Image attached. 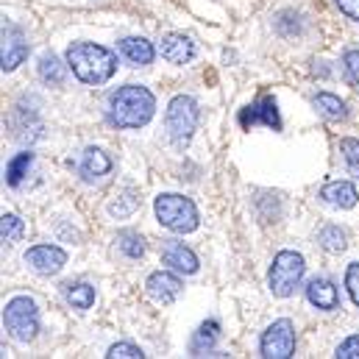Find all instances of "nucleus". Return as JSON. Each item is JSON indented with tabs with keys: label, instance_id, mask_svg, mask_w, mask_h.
Returning a JSON list of instances; mask_svg holds the SVG:
<instances>
[{
	"label": "nucleus",
	"instance_id": "obj_1",
	"mask_svg": "<svg viewBox=\"0 0 359 359\" xmlns=\"http://www.w3.org/2000/svg\"><path fill=\"white\" fill-rule=\"evenodd\" d=\"M156 111V97L148 87L128 84L111 95L109 100V120L117 128H142L151 123Z\"/></svg>",
	"mask_w": 359,
	"mask_h": 359
},
{
	"label": "nucleus",
	"instance_id": "obj_2",
	"mask_svg": "<svg viewBox=\"0 0 359 359\" xmlns=\"http://www.w3.org/2000/svg\"><path fill=\"white\" fill-rule=\"evenodd\" d=\"M67 65L73 76L84 84H106L117 70V56L95 42H73L67 48Z\"/></svg>",
	"mask_w": 359,
	"mask_h": 359
},
{
	"label": "nucleus",
	"instance_id": "obj_3",
	"mask_svg": "<svg viewBox=\"0 0 359 359\" xmlns=\"http://www.w3.org/2000/svg\"><path fill=\"white\" fill-rule=\"evenodd\" d=\"M154 212H156V220L176 234H189L198 229V209L184 195H176V192L159 195L154 203Z\"/></svg>",
	"mask_w": 359,
	"mask_h": 359
},
{
	"label": "nucleus",
	"instance_id": "obj_4",
	"mask_svg": "<svg viewBox=\"0 0 359 359\" xmlns=\"http://www.w3.org/2000/svg\"><path fill=\"white\" fill-rule=\"evenodd\" d=\"M3 323L8 329V334L17 340V343H31L39 332V309L31 298L25 295H17L6 304L3 309Z\"/></svg>",
	"mask_w": 359,
	"mask_h": 359
},
{
	"label": "nucleus",
	"instance_id": "obj_5",
	"mask_svg": "<svg viewBox=\"0 0 359 359\" xmlns=\"http://www.w3.org/2000/svg\"><path fill=\"white\" fill-rule=\"evenodd\" d=\"M304 257L301 254H295V251H278L276 254V259H273V265H270V292L276 295V298H290L292 292H295V287L301 284V278H304Z\"/></svg>",
	"mask_w": 359,
	"mask_h": 359
},
{
	"label": "nucleus",
	"instance_id": "obj_6",
	"mask_svg": "<svg viewBox=\"0 0 359 359\" xmlns=\"http://www.w3.org/2000/svg\"><path fill=\"white\" fill-rule=\"evenodd\" d=\"M198 117H201L198 103H195V97H189V95H176V97L168 103L165 128H168V134H170V140H173L176 145L189 142V137H192L195 128H198Z\"/></svg>",
	"mask_w": 359,
	"mask_h": 359
},
{
	"label": "nucleus",
	"instance_id": "obj_7",
	"mask_svg": "<svg viewBox=\"0 0 359 359\" xmlns=\"http://www.w3.org/2000/svg\"><path fill=\"white\" fill-rule=\"evenodd\" d=\"M262 357L265 359H290L295 354V329L290 320H276L270 323L268 332L262 334Z\"/></svg>",
	"mask_w": 359,
	"mask_h": 359
},
{
	"label": "nucleus",
	"instance_id": "obj_8",
	"mask_svg": "<svg viewBox=\"0 0 359 359\" xmlns=\"http://www.w3.org/2000/svg\"><path fill=\"white\" fill-rule=\"evenodd\" d=\"M240 126L243 128H254V126H268L273 131L281 128V117H278V106L273 95H262L257 103L240 109Z\"/></svg>",
	"mask_w": 359,
	"mask_h": 359
},
{
	"label": "nucleus",
	"instance_id": "obj_9",
	"mask_svg": "<svg viewBox=\"0 0 359 359\" xmlns=\"http://www.w3.org/2000/svg\"><path fill=\"white\" fill-rule=\"evenodd\" d=\"M28 56V42L22 36V31L17 25H3V56H0V65H3V73H11L17 70Z\"/></svg>",
	"mask_w": 359,
	"mask_h": 359
},
{
	"label": "nucleus",
	"instance_id": "obj_10",
	"mask_svg": "<svg viewBox=\"0 0 359 359\" xmlns=\"http://www.w3.org/2000/svg\"><path fill=\"white\" fill-rule=\"evenodd\" d=\"M25 262L42 276H56L67 265V254L59 245H34L25 251Z\"/></svg>",
	"mask_w": 359,
	"mask_h": 359
},
{
	"label": "nucleus",
	"instance_id": "obj_11",
	"mask_svg": "<svg viewBox=\"0 0 359 359\" xmlns=\"http://www.w3.org/2000/svg\"><path fill=\"white\" fill-rule=\"evenodd\" d=\"M145 287H148V295H151L154 301H159V304H173L181 295V290H184V281H181L176 273L156 270V273L148 276Z\"/></svg>",
	"mask_w": 359,
	"mask_h": 359
},
{
	"label": "nucleus",
	"instance_id": "obj_12",
	"mask_svg": "<svg viewBox=\"0 0 359 359\" xmlns=\"http://www.w3.org/2000/svg\"><path fill=\"white\" fill-rule=\"evenodd\" d=\"M306 298H309L312 306H318L323 312H332V309L340 306V292L329 278H312L306 284Z\"/></svg>",
	"mask_w": 359,
	"mask_h": 359
},
{
	"label": "nucleus",
	"instance_id": "obj_13",
	"mask_svg": "<svg viewBox=\"0 0 359 359\" xmlns=\"http://www.w3.org/2000/svg\"><path fill=\"white\" fill-rule=\"evenodd\" d=\"M320 198L329 203V206H337V209H351L357 206L359 192L351 181H329L323 189H320Z\"/></svg>",
	"mask_w": 359,
	"mask_h": 359
},
{
	"label": "nucleus",
	"instance_id": "obj_14",
	"mask_svg": "<svg viewBox=\"0 0 359 359\" xmlns=\"http://www.w3.org/2000/svg\"><path fill=\"white\" fill-rule=\"evenodd\" d=\"M159 50H162V59H168L170 65H187L195 56V42L184 34H168Z\"/></svg>",
	"mask_w": 359,
	"mask_h": 359
},
{
	"label": "nucleus",
	"instance_id": "obj_15",
	"mask_svg": "<svg viewBox=\"0 0 359 359\" xmlns=\"http://www.w3.org/2000/svg\"><path fill=\"white\" fill-rule=\"evenodd\" d=\"M162 262L170 265L173 270H179V273H187V276L198 273V257L184 243H168L162 248Z\"/></svg>",
	"mask_w": 359,
	"mask_h": 359
},
{
	"label": "nucleus",
	"instance_id": "obj_16",
	"mask_svg": "<svg viewBox=\"0 0 359 359\" xmlns=\"http://www.w3.org/2000/svg\"><path fill=\"white\" fill-rule=\"evenodd\" d=\"M120 53L131 62V65H151L154 62V56H156V50H154V45L148 42V39H142V36H126L123 42H120Z\"/></svg>",
	"mask_w": 359,
	"mask_h": 359
},
{
	"label": "nucleus",
	"instance_id": "obj_17",
	"mask_svg": "<svg viewBox=\"0 0 359 359\" xmlns=\"http://www.w3.org/2000/svg\"><path fill=\"white\" fill-rule=\"evenodd\" d=\"M111 170V159L100 151V148H87L84 156H81V176L87 181L92 179H100Z\"/></svg>",
	"mask_w": 359,
	"mask_h": 359
},
{
	"label": "nucleus",
	"instance_id": "obj_18",
	"mask_svg": "<svg viewBox=\"0 0 359 359\" xmlns=\"http://www.w3.org/2000/svg\"><path fill=\"white\" fill-rule=\"evenodd\" d=\"M217 340H220V326H217V320H206V323H201V329L195 332L189 351H192V354L212 351V348L217 346Z\"/></svg>",
	"mask_w": 359,
	"mask_h": 359
},
{
	"label": "nucleus",
	"instance_id": "obj_19",
	"mask_svg": "<svg viewBox=\"0 0 359 359\" xmlns=\"http://www.w3.org/2000/svg\"><path fill=\"white\" fill-rule=\"evenodd\" d=\"M315 109L329 120V123H337V120H346V103L332 95V92H318L315 95Z\"/></svg>",
	"mask_w": 359,
	"mask_h": 359
},
{
	"label": "nucleus",
	"instance_id": "obj_20",
	"mask_svg": "<svg viewBox=\"0 0 359 359\" xmlns=\"http://www.w3.org/2000/svg\"><path fill=\"white\" fill-rule=\"evenodd\" d=\"M70 67V65H67ZM67 67L62 65V59L56 53H45L39 59V79L45 84H65V76H67Z\"/></svg>",
	"mask_w": 359,
	"mask_h": 359
},
{
	"label": "nucleus",
	"instance_id": "obj_21",
	"mask_svg": "<svg viewBox=\"0 0 359 359\" xmlns=\"http://www.w3.org/2000/svg\"><path fill=\"white\" fill-rule=\"evenodd\" d=\"M65 295H67V301L76 306V309H90L92 304H95V287L87 284V281H70V284H65Z\"/></svg>",
	"mask_w": 359,
	"mask_h": 359
},
{
	"label": "nucleus",
	"instance_id": "obj_22",
	"mask_svg": "<svg viewBox=\"0 0 359 359\" xmlns=\"http://www.w3.org/2000/svg\"><path fill=\"white\" fill-rule=\"evenodd\" d=\"M31 165H34V154H17L11 162H8V168H6V181H8V187H20L22 179L28 176V170H31Z\"/></svg>",
	"mask_w": 359,
	"mask_h": 359
},
{
	"label": "nucleus",
	"instance_id": "obj_23",
	"mask_svg": "<svg viewBox=\"0 0 359 359\" xmlns=\"http://www.w3.org/2000/svg\"><path fill=\"white\" fill-rule=\"evenodd\" d=\"M346 231L340 229V226H326V229H320V234H318V243H320V248L323 251H329V254H340V251H346Z\"/></svg>",
	"mask_w": 359,
	"mask_h": 359
},
{
	"label": "nucleus",
	"instance_id": "obj_24",
	"mask_svg": "<svg viewBox=\"0 0 359 359\" xmlns=\"http://www.w3.org/2000/svg\"><path fill=\"white\" fill-rule=\"evenodd\" d=\"M117 248L128 257V259H142L145 257V240L137 231H120L117 234Z\"/></svg>",
	"mask_w": 359,
	"mask_h": 359
},
{
	"label": "nucleus",
	"instance_id": "obj_25",
	"mask_svg": "<svg viewBox=\"0 0 359 359\" xmlns=\"http://www.w3.org/2000/svg\"><path fill=\"white\" fill-rule=\"evenodd\" d=\"M22 231H25V223L17 217V215H3L0 217V234H3V243H17L20 237H22Z\"/></svg>",
	"mask_w": 359,
	"mask_h": 359
},
{
	"label": "nucleus",
	"instance_id": "obj_26",
	"mask_svg": "<svg viewBox=\"0 0 359 359\" xmlns=\"http://www.w3.org/2000/svg\"><path fill=\"white\" fill-rule=\"evenodd\" d=\"M137 206H140V198L128 189L123 198H117L114 203H109V215H111V217H126V215H131Z\"/></svg>",
	"mask_w": 359,
	"mask_h": 359
},
{
	"label": "nucleus",
	"instance_id": "obj_27",
	"mask_svg": "<svg viewBox=\"0 0 359 359\" xmlns=\"http://www.w3.org/2000/svg\"><path fill=\"white\" fill-rule=\"evenodd\" d=\"M340 151H343V156H346L348 170L359 179V140H351V137L343 140V142H340Z\"/></svg>",
	"mask_w": 359,
	"mask_h": 359
},
{
	"label": "nucleus",
	"instance_id": "obj_28",
	"mask_svg": "<svg viewBox=\"0 0 359 359\" xmlns=\"http://www.w3.org/2000/svg\"><path fill=\"white\" fill-rule=\"evenodd\" d=\"M109 359H142V348H137L134 343H114L111 348H109Z\"/></svg>",
	"mask_w": 359,
	"mask_h": 359
},
{
	"label": "nucleus",
	"instance_id": "obj_29",
	"mask_svg": "<svg viewBox=\"0 0 359 359\" xmlns=\"http://www.w3.org/2000/svg\"><path fill=\"white\" fill-rule=\"evenodd\" d=\"M343 65H346V76H348V81L359 90V50H348V53L343 56Z\"/></svg>",
	"mask_w": 359,
	"mask_h": 359
},
{
	"label": "nucleus",
	"instance_id": "obj_30",
	"mask_svg": "<svg viewBox=\"0 0 359 359\" xmlns=\"http://www.w3.org/2000/svg\"><path fill=\"white\" fill-rule=\"evenodd\" d=\"M346 290H348L351 301L359 306V262H354L351 268L346 270Z\"/></svg>",
	"mask_w": 359,
	"mask_h": 359
},
{
	"label": "nucleus",
	"instance_id": "obj_31",
	"mask_svg": "<svg viewBox=\"0 0 359 359\" xmlns=\"http://www.w3.org/2000/svg\"><path fill=\"white\" fill-rule=\"evenodd\" d=\"M337 357L340 359H359V334H351L346 343L337 346Z\"/></svg>",
	"mask_w": 359,
	"mask_h": 359
},
{
	"label": "nucleus",
	"instance_id": "obj_32",
	"mask_svg": "<svg viewBox=\"0 0 359 359\" xmlns=\"http://www.w3.org/2000/svg\"><path fill=\"white\" fill-rule=\"evenodd\" d=\"M337 8H340L348 20H359V0H337Z\"/></svg>",
	"mask_w": 359,
	"mask_h": 359
}]
</instances>
